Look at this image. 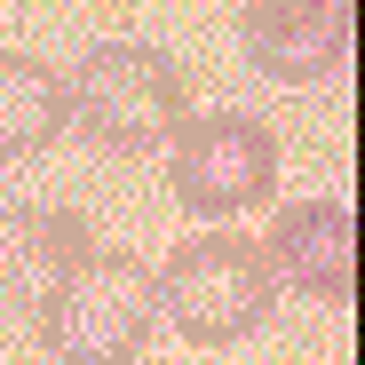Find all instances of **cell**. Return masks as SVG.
I'll return each mask as SVG.
<instances>
[{
  "instance_id": "obj_1",
  "label": "cell",
  "mask_w": 365,
  "mask_h": 365,
  "mask_svg": "<svg viewBox=\"0 0 365 365\" xmlns=\"http://www.w3.org/2000/svg\"><path fill=\"white\" fill-rule=\"evenodd\" d=\"M182 119H191V88H182L175 56L151 40H96L64 80V128L111 159L159 151Z\"/></svg>"
},
{
  "instance_id": "obj_2",
  "label": "cell",
  "mask_w": 365,
  "mask_h": 365,
  "mask_svg": "<svg viewBox=\"0 0 365 365\" xmlns=\"http://www.w3.org/2000/svg\"><path fill=\"white\" fill-rule=\"evenodd\" d=\"M40 349L56 365H135L159 334V278L151 262L88 247L64 278L40 294Z\"/></svg>"
},
{
  "instance_id": "obj_3",
  "label": "cell",
  "mask_w": 365,
  "mask_h": 365,
  "mask_svg": "<svg viewBox=\"0 0 365 365\" xmlns=\"http://www.w3.org/2000/svg\"><path fill=\"white\" fill-rule=\"evenodd\" d=\"M159 318L199 341V349H222V341H247L270 326L278 310V278H270V255L238 230H215V238H191L175 247L159 270Z\"/></svg>"
},
{
  "instance_id": "obj_4",
  "label": "cell",
  "mask_w": 365,
  "mask_h": 365,
  "mask_svg": "<svg viewBox=\"0 0 365 365\" xmlns=\"http://www.w3.org/2000/svg\"><path fill=\"white\" fill-rule=\"evenodd\" d=\"M175 159H167V182L191 215H247L270 199L278 182V135L247 111H207V119H182L167 135Z\"/></svg>"
},
{
  "instance_id": "obj_5",
  "label": "cell",
  "mask_w": 365,
  "mask_h": 365,
  "mask_svg": "<svg viewBox=\"0 0 365 365\" xmlns=\"http://www.w3.org/2000/svg\"><path fill=\"white\" fill-rule=\"evenodd\" d=\"M247 64L270 80H334L357 40V0H247Z\"/></svg>"
},
{
  "instance_id": "obj_6",
  "label": "cell",
  "mask_w": 365,
  "mask_h": 365,
  "mask_svg": "<svg viewBox=\"0 0 365 365\" xmlns=\"http://www.w3.org/2000/svg\"><path fill=\"white\" fill-rule=\"evenodd\" d=\"M262 255H270L278 286L349 310V294H357V207L349 199H294V207H278Z\"/></svg>"
},
{
  "instance_id": "obj_7",
  "label": "cell",
  "mask_w": 365,
  "mask_h": 365,
  "mask_svg": "<svg viewBox=\"0 0 365 365\" xmlns=\"http://www.w3.org/2000/svg\"><path fill=\"white\" fill-rule=\"evenodd\" d=\"M96 247L88 238V222L72 215V207H24L16 222H9V247H0V302H24V310H40V294L64 278L80 255Z\"/></svg>"
},
{
  "instance_id": "obj_8",
  "label": "cell",
  "mask_w": 365,
  "mask_h": 365,
  "mask_svg": "<svg viewBox=\"0 0 365 365\" xmlns=\"http://www.w3.org/2000/svg\"><path fill=\"white\" fill-rule=\"evenodd\" d=\"M64 135V72L40 56H0V167Z\"/></svg>"
},
{
  "instance_id": "obj_9",
  "label": "cell",
  "mask_w": 365,
  "mask_h": 365,
  "mask_svg": "<svg viewBox=\"0 0 365 365\" xmlns=\"http://www.w3.org/2000/svg\"><path fill=\"white\" fill-rule=\"evenodd\" d=\"M96 9H119V0H96Z\"/></svg>"
}]
</instances>
